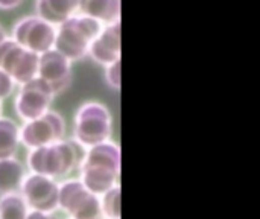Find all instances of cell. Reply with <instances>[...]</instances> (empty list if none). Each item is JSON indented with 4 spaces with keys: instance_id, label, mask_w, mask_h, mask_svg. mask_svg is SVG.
<instances>
[{
    "instance_id": "cell-1",
    "label": "cell",
    "mask_w": 260,
    "mask_h": 219,
    "mask_svg": "<svg viewBox=\"0 0 260 219\" xmlns=\"http://www.w3.org/2000/svg\"><path fill=\"white\" fill-rule=\"evenodd\" d=\"M78 169V178L82 184L90 192L101 197L104 192L119 184L122 169L120 146L113 140H107L84 149Z\"/></svg>"
},
{
    "instance_id": "cell-2",
    "label": "cell",
    "mask_w": 260,
    "mask_h": 219,
    "mask_svg": "<svg viewBox=\"0 0 260 219\" xmlns=\"http://www.w3.org/2000/svg\"><path fill=\"white\" fill-rule=\"evenodd\" d=\"M81 148L73 140L61 139L58 142L27 149L26 169L27 172L46 175L55 180L69 178L79 166L82 159Z\"/></svg>"
},
{
    "instance_id": "cell-3",
    "label": "cell",
    "mask_w": 260,
    "mask_h": 219,
    "mask_svg": "<svg viewBox=\"0 0 260 219\" xmlns=\"http://www.w3.org/2000/svg\"><path fill=\"white\" fill-rule=\"evenodd\" d=\"M113 114L98 101L84 102L73 117V142L84 151L98 143L111 140Z\"/></svg>"
},
{
    "instance_id": "cell-4",
    "label": "cell",
    "mask_w": 260,
    "mask_h": 219,
    "mask_svg": "<svg viewBox=\"0 0 260 219\" xmlns=\"http://www.w3.org/2000/svg\"><path fill=\"white\" fill-rule=\"evenodd\" d=\"M104 24L76 12L56 26L53 49L70 61H79L88 55L90 43Z\"/></svg>"
},
{
    "instance_id": "cell-5",
    "label": "cell",
    "mask_w": 260,
    "mask_h": 219,
    "mask_svg": "<svg viewBox=\"0 0 260 219\" xmlns=\"http://www.w3.org/2000/svg\"><path fill=\"white\" fill-rule=\"evenodd\" d=\"M58 210L69 219H104L99 195L90 192L79 178L59 181Z\"/></svg>"
},
{
    "instance_id": "cell-6",
    "label": "cell",
    "mask_w": 260,
    "mask_h": 219,
    "mask_svg": "<svg viewBox=\"0 0 260 219\" xmlns=\"http://www.w3.org/2000/svg\"><path fill=\"white\" fill-rule=\"evenodd\" d=\"M55 93L40 78H34L18 85L14 98V111L21 122H27L40 117L50 110Z\"/></svg>"
},
{
    "instance_id": "cell-7",
    "label": "cell",
    "mask_w": 260,
    "mask_h": 219,
    "mask_svg": "<svg viewBox=\"0 0 260 219\" xmlns=\"http://www.w3.org/2000/svg\"><path fill=\"white\" fill-rule=\"evenodd\" d=\"M55 34L56 26L50 24L49 21L43 20L41 17L35 15H26L15 21L11 38L17 41L24 49L41 55L50 49H53L55 44Z\"/></svg>"
},
{
    "instance_id": "cell-8",
    "label": "cell",
    "mask_w": 260,
    "mask_h": 219,
    "mask_svg": "<svg viewBox=\"0 0 260 219\" xmlns=\"http://www.w3.org/2000/svg\"><path fill=\"white\" fill-rule=\"evenodd\" d=\"M66 136V120L55 111L49 110L37 119L23 122L20 127V143L27 149L44 146L64 139Z\"/></svg>"
},
{
    "instance_id": "cell-9",
    "label": "cell",
    "mask_w": 260,
    "mask_h": 219,
    "mask_svg": "<svg viewBox=\"0 0 260 219\" xmlns=\"http://www.w3.org/2000/svg\"><path fill=\"white\" fill-rule=\"evenodd\" d=\"M38 55L24 49L11 37L0 43V69L11 76L15 85L37 78Z\"/></svg>"
},
{
    "instance_id": "cell-10",
    "label": "cell",
    "mask_w": 260,
    "mask_h": 219,
    "mask_svg": "<svg viewBox=\"0 0 260 219\" xmlns=\"http://www.w3.org/2000/svg\"><path fill=\"white\" fill-rule=\"evenodd\" d=\"M58 189H59L58 180L34 172H26L18 192L21 194L30 210L56 212Z\"/></svg>"
},
{
    "instance_id": "cell-11",
    "label": "cell",
    "mask_w": 260,
    "mask_h": 219,
    "mask_svg": "<svg viewBox=\"0 0 260 219\" xmlns=\"http://www.w3.org/2000/svg\"><path fill=\"white\" fill-rule=\"evenodd\" d=\"M72 61L58 50L50 49L38 55L37 78L44 81L56 95L67 90L72 84Z\"/></svg>"
},
{
    "instance_id": "cell-12",
    "label": "cell",
    "mask_w": 260,
    "mask_h": 219,
    "mask_svg": "<svg viewBox=\"0 0 260 219\" xmlns=\"http://www.w3.org/2000/svg\"><path fill=\"white\" fill-rule=\"evenodd\" d=\"M88 56L101 66H107L120 58V20L102 26L90 43Z\"/></svg>"
},
{
    "instance_id": "cell-13",
    "label": "cell",
    "mask_w": 260,
    "mask_h": 219,
    "mask_svg": "<svg viewBox=\"0 0 260 219\" xmlns=\"http://www.w3.org/2000/svg\"><path fill=\"white\" fill-rule=\"evenodd\" d=\"M79 0H37L35 12L43 20L58 26L78 12Z\"/></svg>"
},
{
    "instance_id": "cell-14",
    "label": "cell",
    "mask_w": 260,
    "mask_h": 219,
    "mask_svg": "<svg viewBox=\"0 0 260 219\" xmlns=\"http://www.w3.org/2000/svg\"><path fill=\"white\" fill-rule=\"evenodd\" d=\"M78 12L108 24L120 20V0H79Z\"/></svg>"
},
{
    "instance_id": "cell-15",
    "label": "cell",
    "mask_w": 260,
    "mask_h": 219,
    "mask_svg": "<svg viewBox=\"0 0 260 219\" xmlns=\"http://www.w3.org/2000/svg\"><path fill=\"white\" fill-rule=\"evenodd\" d=\"M27 169L17 157L0 159V195L18 192Z\"/></svg>"
},
{
    "instance_id": "cell-16",
    "label": "cell",
    "mask_w": 260,
    "mask_h": 219,
    "mask_svg": "<svg viewBox=\"0 0 260 219\" xmlns=\"http://www.w3.org/2000/svg\"><path fill=\"white\" fill-rule=\"evenodd\" d=\"M20 145V127L12 119L0 116V159L15 157Z\"/></svg>"
},
{
    "instance_id": "cell-17",
    "label": "cell",
    "mask_w": 260,
    "mask_h": 219,
    "mask_svg": "<svg viewBox=\"0 0 260 219\" xmlns=\"http://www.w3.org/2000/svg\"><path fill=\"white\" fill-rule=\"evenodd\" d=\"M29 210L20 192L0 195V219H26Z\"/></svg>"
},
{
    "instance_id": "cell-18",
    "label": "cell",
    "mask_w": 260,
    "mask_h": 219,
    "mask_svg": "<svg viewBox=\"0 0 260 219\" xmlns=\"http://www.w3.org/2000/svg\"><path fill=\"white\" fill-rule=\"evenodd\" d=\"M101 209L104 219H122V187L113 186L101 197Z\"/></svg>"
},
{
    "instance_id": "cell-19",
    "label": "cell",
    "mask_w": 260,
    "mask_h": 219,
    "mask_svg": "<svg viewBox=\"0 0 260 219\" xmlns=\"http://www.w3.org/2000/svg\"><path fill=\"white\" fill-rule=\"evenodd\" d=\"M122 59H116L105 66V81L110 88L120 90V81H122Z\"/></svg>"
},
{
    "instance_id": "cell-20",
    "label": "cell",
    "mask_w": 260,
    "mask_h": 219,
    "mask_svg": "<svg viewBox=\"0 0 260 219\" xmlns=\"http://www.w3.org/2000/svg\"><path fill=\"white\" fill-rule=\"evenodd\" d=\"M15 90V82L11 79L9 75H6L2 69H0V101L8 99Z\"/></svg>"
},
{
    "instance_id": "cell-21",
    "label": "cell",
    "mask_w": 260,
    "mask_h": 219,
    "mask_svg": "<svg viewBox=\"0 0 260 219\" xmlns=\"http://www.w3.org/2000/svg\"><path fill=\"white\" fill-rule=\"evenodd\" d=\"M26 219H61L55 215V212H40V210H29Z\"/></svg>"
},
{
    "instance_id": "cell-22",
    "label": "cell",
    "mask_w": 260,
    "mask_h": 219,
    "mask_svg": "<svg viewBox=\"0 0 260 219\" xmlns=\"http://www.w3.org/2000/svg\"><path fill=\"white\" fill-rule=\"evenodd\" d=\"M23 0H0V9H14Z\"/></svg>"
},
{
    "instance_id": "cell-23",
    "label": "cell",
    "mask_w": 260,
    "mask_h": 219,
    "mask_svg": "<svg viewBox=\"0 0 260 219\" xmlns=\"http://www.w3.org/2000/svg\"><path fill=\"white\" fill-rule=\"evenodd\" d=\"M5 38H6V35H5V30H3V27H2V24H0V43H2Z\"/></svg>"
},
{
    "instance_id": "cell-24",
    "label": "cell",
    "mask_w": 260,
    "mask_h": 219,
    "mask_svg": "<svg viewBox=\"0 0 260 219\" xmlns=\"http://www.w3.org/2000/svg\"><path fill=\"white\" fill-rule=\"evenodd\" d=\"M2 113H3V105H2V101H0V116H2Z\"/></svg>"
}]
</instances>
